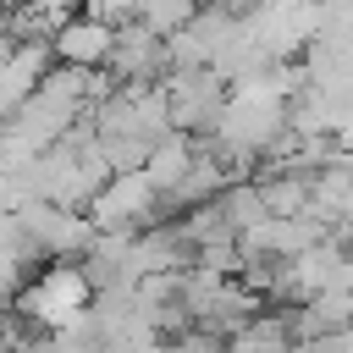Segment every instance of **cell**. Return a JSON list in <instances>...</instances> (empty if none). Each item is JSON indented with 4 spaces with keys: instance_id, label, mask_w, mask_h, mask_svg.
<instances>
[{
    "instance_id": "1",
    "label": "cell",
    "mask_w": 353,
    "mask_h": 353,
    "mask_svg": "<svg viewBox=\"0 0 353 353\" xmlns=\"http://www.w3.org/2000/svg\"><path fill=\"white\" fill-rule=\"evenodd\" d=\"M17 314L33 325V331H66V325H77L88 309H94V281H88V270L83 265H72V259H55V265H44L39 276H28L22 287H17Z\"/></svg>"
},
{
    "instance_id": "2",
    "label": "cell",
    "mask_w": 353,
    "mask_h": 353,
    "mask_svg": "<svg viewBox=\"0 0 353 353\" xmlns=\"http://www.w3.org/2000/svg\"><path fill=\"white\" fill-rule=\"evenodd\" d=\"M160 210V188L149 182L143 165H121L99 182V193L88 199V221L99 232H132L138 221H149Z\"/></svg>"
},
{
    "instance_id": "3",
    "label": "cell",
    "mask_w": 353,
    "mask_h": 353,
    "mask_svg": "<svg viewBox=\"0 0 353 353\" xmlns=\"http://www.w3.org/2000/svg\"><path fill=\"white\" fill-rule=\"evenodd\" d=\"M110 44H116V22L99 17V11H72V17L50 33V55L66 61V66H88V72H105Z\"/></svg>"
}]
</instances>
